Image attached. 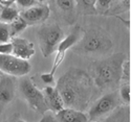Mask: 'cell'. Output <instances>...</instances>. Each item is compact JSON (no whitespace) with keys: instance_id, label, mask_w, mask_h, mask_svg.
I'll return each instance as SVG.
<instances>
[{"instance_id":"6da1fadb","label":"cell","mask_w":131,"mask_h":122,"mask_svg":"<svg viewBox=\"0 0 131 122\" xmlns=\"http://www.w3.org/2000/svg\"><path fill=\"white\" fill-rule=\"evenodd\" d=\"M56 88L62 97L64 107L82 112L89 107L99 91L90 74L79 68L67 70L56 83Z\"/></svg>"},{"instance_id":"7a4b0ae2","label":"cell","mask_w":131,"mask_h":122,"mask_svg":"<svg viewBox=\"0 0 131 122\" xmlns=\"http://www.w3.org/2000/svg\"><path fill=\"white\" fill-rule=\"evenodd\" d=\"M127 60L122 52L96 60L90 65V76L97 90L112 91L119 87L122 80V66Z\"/></svg>"},{"instance_id":"3957f363","label":"cell","mask_w":131,"mask_h":122,"mask_svg":"<svg viewBox=\"0 0 131 122\" xmlns=\"http://www.w3.org/2000/svg\"><path fill=\"white\" fill-rule=\"evenodd\" d=\"M113 47V42L107 32L99 26H89L82 31V36L71 50L79 55L100 57L108 53Z\"/></svg>"},{"instance_id":"277c9868","label":"cell","mask_w":131,"mask_h":122,"mask_svg":"<svg viewBox=\"0 0 131 122\" xmlns=\"http://www.w3.org/2000/svg\"><path fill=\"white\" fill-rule=\"evenodd\" d=\"M17 90L34 112L42 116L47 113L48 110L45 104L43 92L37 88L30 77L27 75L20 77L19 82L17 83Z\"/></svg>"},{"instance_id":"5b68a950","label":"cell","mask_w":131,"mask_h":122,"mask_svg":"<svg viewBox=\"0 0 131 122\" xmlns=\"http://www.w3.org/2000/svg\"><path fill=\"white\" fill-rule=\"evenodd\" d=\"M121 105H123V103L118 96V92L116 90L109 91L97 99H94L93 103L88 107L87 117L89 121H101L113 113Z\"/></svg>"},{"instance_id":"8992f818","label":"cell","mask_w":131,"mask_h":122,"mask_svg":"<svg viewBox=\"0 0 131 122\" xmlns=\"http://www.w3.org/2000/svg\"><path fill=\"white\" fill-rule=\"evenodd\" d=\"M37 41L41 53L44 58L49 57L56 51L59 43L65 37L62 28L58 24H44L43 23L36 32Z\"/></svg>"},{"instance_id":"52a82bcc","label":"cell","mask_w":131,"mask_h":122,"mask_svg":"<svg viewBox=\"0 0 131 122\" xmlns=\"http://www.w3.org/2000/svg\"><path fill=\"white\" fill-rule=\"evenodd\" d=\"M31 70L28 61L19 59L13 54H0V72L14 77L27 75Z\"/></svg>"},{"instance_id":"ba28073f","label":"cell","mask_w":131,"mask_h":122,"mask_svg":"<svg viewBox=\"0 0 131 122\" xmlns=\"http://www.w3.org/2000/svg\"><path fill=\"white\" fill-rule=\"evenodd\" d=\"M81 36H82V28L80 26H75L72 28L69 35H67L66 37H64L62 39V41L59 43V45L56 49V55H54V59H53L52 67H51V70L49 71L50 74L52 75L56 74L58 68L60 67V65L63 63L65 59L67 50L72 48L78 43Z\"/></svg>"},{"instance_id":"9c48e42d","label":"cell","mask_w":131,"mask_h":122,"mask_svg":"<svg viewBox=\"0 0 131 122\" xmlns=\"http://www.w3.org/2000/svg\"><path fill=\"white\" fill-rule=\"evenodd\" d=\"M54 15L65 23L72 25L78 19V9L74 0H51Z\"/></svg>"},{"instance_id":"30bf717a","label":"cell","mask_w":131,"mask_h":122,"mask_svg":"<svg viewBox=\"0 0 131 122\" xmlns=\"http://www.w3.org/2000/svg\"><path fill=\"white\" fill-rule=\"evenodd\" d=\"M17 92L16 77L6 74L0 75V117L6 105L12 102Z\"/></svg>"},{"instance_id":"8fae6325","label":"cell","mask_w":131,"mask_h":122,"mask_svg":"<svg viewBox=\"0 0 131 122\" xmlns=\"http://www.w3.org/2000/svg\"><path fill=\"white\" fill-rule=\"evenodd\" d=\"M49 15H50V7L46 4H39V5L36 4L20 12V16L26 21L28 26L43 24L48 19Z\"/></svg>"},{"instance_id":"7c38bea8","label":"cell","mask_w":131,"mask_h":122,"mask_svg":"<svg viewBox=\"0 0 131 122\" xmlns=\"http://www.w3.org/2000/svg\"><path fill=\"white\" fill-rule=\"evenodd\" d=\"M10 43H12V46H13L12 54L19 59L28 61L35 54L34 44L26 39L20 38V37H14L10 39Z\"/></svg>"},{"instance_id":"4fadbf2b","label":"cell","mask_w":131,"mask_h":122,"mask_svg":"<svg viewBox=\"0 0 131 122\" xmlns=\"http://www.w3.org/2000/svg\"><path fill=\"white\" fill-rule=\"evenodd\" d=\"M42 92H43V95H44L45 104H46L48 111L56 114L57 112H59L60 110H62L64 107L62 97H61L59 91L57 90L56 86L54 87L46 86L42 90Z\"/></svg>"},{"instance_id":"5bb4252c","label":"cell","mask_w":131,"mask_h":122,"mask_svg":"<svg viewBox=\"0 0 131 122\" xmlns=\"http://www.w3.org/2000/svg\"><path fill=\"white\" fill-rule=\"evenodd\" d=\"M56 122H89L87 114L70 107H63L54 114Z\"/></svg>"},{"instance_id":"9a60e30c","label":"cell","mask_w":131,"mask_h":122,"mask_svg":"<svg viewBox=\"0 0 131 122\" xmlns=\"http://www.w3.org/2000/svg\"><path fill=\"white\" fill-rule=\"evenodd\" d=\"M127 116H129V109L127 105H121L108 117L97 122H125Z\"/></svg>"},{"instance_id":"2e32d148","label":"cell","mask_w":131,"mask_h":122,"mask_svg":"<svg viewBox=\"0 0 131 122\" xmlns=\"http://www.w3.org/2000/svg\"><path fill=\"white\" fill-rule=\"evenodd\" d=\"M78 13L81 15H96L95 1L96 0H74Z\"/></svg>"},{"instance_id":"e0dca14e","label":"cell","mask_w":131,"mask_h":122,"mask_svg":"<svg viewBox=\"0 0 131 122\" xmlns=\"http://www.w3.org/2000/svg\"><path fill=\"white\" fill-rule=\"evenodd\" d=\"M27 26H28V24L26 23V21L19 15V17H17L13 22H10L8 24L10 38L18 37V35L21 34L22 31H24Z\"/></svg>"},{"instance_id":"ac0fdd59","label":"cell","mask_w":131,"mask_h":122,"mask_svg":"<svg viewBox=\"0 0 131 122\" xmlns=\"http://www.w3.org/2000/svg\"><path fill=\"white\" fill-rule=\"evenodd\" d=\"M20 12L14 6H6L2 9L1 15H0V22L5 24H9L13 22L17 17H19Z\"/></svg>"},{"instance_id":"d6986e66","label":"cell","mask_w":131,"mask_h":122,"mask_svg":"<svg viewBox=\"0 0 131 122\" xmlns=\"http://www.w3.org/2000/svg\"><path fill=\"white\" fill-rule=\"evenodd\" d=\"M0 122H26L25 120L22 119L21 115L19 113H14L13 115H10L8 118H6L5 120H2ZM39 122H56L54 120V116L52 114H44L43 117L40 119Z\"/></svg>"},{"instance_id":"ffe728a7","label":"cell","mask_w":131,"mask_h":122,"mask_svg":"<svg viewBox=\"0 0 131 122\" xmlns=\"http://www.w3.org/2000/svg\"><path fill=\"white\" fill-rule=\"evenodd\" d=\"M130 8V0H121L117 4L112 5V7L108 10L106 15H118L125 13Z\"/></svg>"},{"instance_id":"44dd1931","label":"cell","mask_w":131,"mask_h":122,"mask_svg":"<svg viewBox=\"0 0 131 122\" xmlns=\"http://www.w3.org/2000/svg\"><path fill=\"white\" fill-rule=\"evenodd\" d=\"M118 96L121 98V101L123 104L125 105H129L130 104V99H131V88H130V84L129 83H125L123 84L118 89Z\"/></svg>"},{"instance_id":"7402d4cb","label":"cell","mask_w":131,"mask_h":122,"mask_svg":"<svg viewBox=\"0 0 131 122\" xmlns=\"http://www.w3.org/2000/svg\"><path fill=\"white\" fill-rule=\"evenodd\" d=\"M115 0H96L95 1V12L100 15H106L108 10L112 7Z\"/></svg>"},{"instance_id":"603a6c76","label":"cell","mask_w":131,"mask_h":122,"mask_svg":"<svg viewBox=\"0 0 131 122\" xmlns=\"http://www.w3.org/2000/svg\"><path fill=\"white\" fill-rule=\"evenodd\" d=\"M10 34H9V27L8 24L0 22V43H5L10 41Z\"/></svg>"},{"instance_id":"cb8c5ba5","label":"cell","mask_w":131,"mask_h":122,"mask_svg":"<svg viewBox=\"0 0 131 122\" xmlns=\"http://www.w3.org/2000/svg\"><path fill=\"white\" fill-rule=\"evenodd\" d=\"M129 83L130 80V62L129 60H125L122 66V80Z\"/></svg>"},{"instance_id":"d4e9b609","label":"cell","mask_w":131,"mask_h":122,"mask_svg":"<svg viewBox=\"0 0 131 122\" xmlns=\"http://www.w3.org/2000/svg\"><path fill=\"white\" fill-rule=\"evenodd\" d=\"M37 0H16V4L18 7L22 8V9H25V8H28V7H31L37 4Z\"/></svg>"},{"instance_id":"484cf974","label":"cell","mask_w":131,"mask_h":122,"mask_svg":"<svg viewBox=\"0 0 131 122\" xmlns=\"http://www.w3.org/2000/svg\"><path fill=\"white\" fill-rule=\"evenodd\" d=\"M40 78L46 86H51L53 84H56V83H54V75L50 74L49 72L48 73H42V74H40Z\"/></svg>"},{"instance_id":"4316f807","label":"cell","mask_w":131,"mask_h":122,"mask_svg":"<svg viewBox=\"0 0 131 122\" xmlns=\"http://www.w3.org/2000/svg\"><path fill=\"white\" fill-rule=\"evenodd\" d=\"M13 46L12 43L5 42V43H0V54H12Z\"/></svg>"},{"instance_id":"83f0119b","label":"cell","mask_w":131,"mask_h":122,"mask_svg":"<svg viewBox=\"0 0 131 122\" xmlns=\"http://www.w3.org/2000/svg\"><path fill=\"white\" fill-rule=\"evenodd\" d=\"M37 1H38V2H40V3H43V2L45 1V0H37Z\"/></svg>"},{"instance_id":"f1b7e54d","label":"cell","mask_w":131,"mask_h":122,"mask_svg":"<svg viewBox=\"0 0 131 122\" xmlns=\"http://www.w3.org/2000/svg\"><path fill=\"white\" fill-rule=\"evenodd\" d=\"M1 74H2V73H1V72H0V75H1Z\"/></svg>"}]
</instances>
